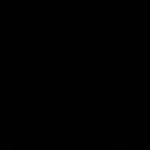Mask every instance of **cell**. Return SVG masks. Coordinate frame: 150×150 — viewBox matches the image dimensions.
Instances as JSON below:
<instances>
[]
</instances>
